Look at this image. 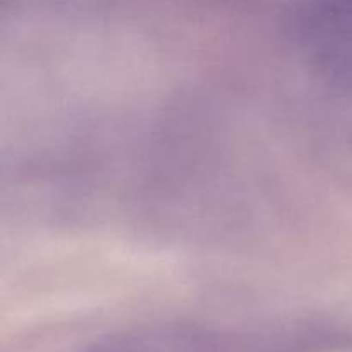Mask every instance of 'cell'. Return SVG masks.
Masks as SVG:
<instances>
[{"mask_svg":"<svg viewBox=\"0 0 352 352\" xmlns=\"http://www.w3.org/2000/svg\"><path fill=\"white\" fill-rule=\"evenodd\" d=\"M82 352H352V330L325 320L253 327L150 323L100 337Z\"/></svg>","mask_w":352,"mask_h":352,"instance_id":"cell-1","label":"cell"},{"mask_svg":"<svg viewBox=\"0 0 352 352\" xmlns=\"http://www.w3.org/2000/svg\"><path fill=\"white\" fill-rule=\"evenodd\" d=\"M315 2L322 3L327 9L352 17V0H315Z\"/></svg>","mask_w":352,"mask_h":352,"instance_id":"cell-2","label":"cell"}]
</instances>
